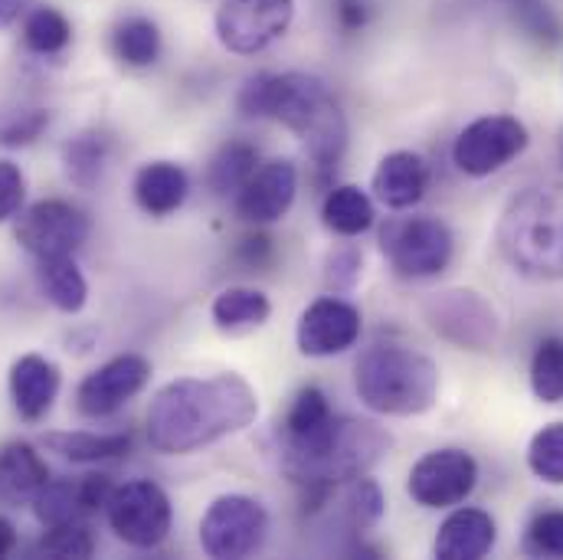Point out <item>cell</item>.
<instances>
[{"label": "cell", "instance_id": "35", "mask_svg": "<svg viewBox=\"0 0 563 560\" xmlns=\"http://www.w3.org/2000/svg\"><path fill=\"white\" fill-rule=\"evenodd\" d=\"M528 551L541 558H563V512H541L528 525Z\"/></svg>", "mask_w": 563, "mask_h": 560}, {"label": "cell", "instance_id": "2", "mask_svg": "<svg viewBox=\"0 0 563 560\" xmlns=\"http://www.w3.org/2000/svg\"><path fill=\"white\" fill-rule=\"evenodd\" d=\"M243 116L273 119L305 141L318 167H334L347 151V119L324 79L311 73H266L243 86Z\"/></svg>", "mask_w": 563, "mask_h": 560}, {"label": "cell", "instance_id": "33", "mask_svg": "<svg viewBox=\"0 0 563 560\" xmlns=\"http://www.w3.org/2000/svg\"><path fill=\"white\" fill-rule=\"evenodd\" d=\"M63 161H66V174L73 184H79L82 190L96 187L99 174H102V161H106V144L96 135H79L63 147Z\"/></svg>", "mask_w": 563, "mask_h": 560}, {"label": "cell", "instance_id": "32", "mask_svg": "<svg viewBox=\"0 0 563 560\" xmlns=\"http://www.w3.org/2000/svg\"><path fill=\"white\" fill-rule=\"evenodd\" d=\"M528 469L548 485H563V422H548L531 436Z\"/></svg>", "mask_w": 563, "mask_h": 560}, {"label": "cell", "instance_id": "29", "mask_svg": "<svg viewBox=\"0 0 563 560\" xmlns=\"http://www.w3.org/2000/svg\"><path fill=\"white\" fill-rule=\"evenodd\" d=\"M69 40H73V26L53 7H36L23 23V43H26V50L40 53V56L63 53L69 46Z\"/></svg>", "mask_w": 563, "mask_h": 560}, {"label": "cell", "instance_id": "13", "mask_svg": "<svg viewBox=\"0 0 563 560\" xmlns=\"http://www.w3.org/2000/svg\"><path fill=\"white\" fill-rule=\"evenodd\" d=\"M151 381V364L141 354H119L106 364H99L92 374L82 377L76 387V410L89 420H102L119 414L132 397Z\"/></svg>", "mask_w": 563, "mask_h": 560}, {"label": "cell", "instance_id": "4", "mask_svg": "<svg viewBox=\"0 0 563 560\" xmlns=\"http://www.w3.org/2000/svg\"><path fill=\"white\" fill-rule=\"evenodd\" d=\"M354 391L361 404L384 417H420L435 407L439 367L404 344H374L354 364Z\"/></svg>", "mask_w": 563, "mask_h": 560}, {"label": "cell", "instance_id": "10", "mask_svg": "<svg viewBox=\"0 0 563 560\" xmlns=\"http://www.w3.org/2000/svg\"><path fill=\"white\" fill-rule=\"evenodd\" d=\"M531 135L515 116H485L459 132L452 144V161L468 177H492L525 154Z\"/></svg>", "mask_w": 563, "mask_h": 560}, {"label": "cell", "instance_id": "19", "mask_svg": "<svg viewBox=\"0 0 563 560\" xmlns=\"http://www.w3.org/2000/svg\"><path fill=\"white\" fill-rule=\"evenodd\" d=\"M46 482H49V469H46V459L36 452V446L13 439L0 449V502L3 505L10 508L33 505Z\"/></svg>", "mask_w": 563, "mask_h": 560}, {"label": "cell", "instance_id": "26", "mask_svg": "<svg viewBox=\"0 0 563 560\" xmlns=\"http://www.w3.org/2000/svg\"><path fill=\"white\" fill-rule=\"evenodd\" d=\"M112 50L125 66L144 69L161 56V30L147 17H129L112 33Z\"/></svg>", "mask_w": 563, "mask_h": 560}, {"label": "cell", "instance_id": "40", "mask_svg": "<svg viewBox=\"0 0 563 560\" xmlns=\"http://www.w3.org/2000/svg\"><path fill=\"white\" fill-rule=\"evenodd\" d=\"M13 545H16V531L7 518H0V558H7L13 551Z\"/></svg>", "mask_w": 563, "mask_h": 560}, {"label": "cell", "instance_id": "31", "mask_svg": "<svg viewBox=\"0 0 563 560\" xmlns=\"http://www.w3.org/2000/svg\"><path fill=\"white\" fill-rule=\"evenodd\" d=\"M96 551V538H92V528L76 518V521H59V525H49L46 535L40 538L36 545V554L43 558H92Z\"/></svg>", "mask_w": 563, "mask_h": 560}, {"label": "cell", "instance_id": "5", "mask_svg": "<svg viewBox=\"0 0 563 560\" xmlns=\"http://www.w3.org/2000/svg\"><path fill=\"white\" fill-rule=\"evenodd\" d=\"M380 253L404 279H432L449 270L455 256V237L445 220L432 213L390 217L380 227Z\"/></svg>", "mask_w": 563, "mask_h": 560}, {"label": "cell", "instance_id": "25", "mask_svg": "<svg viewBox=\"0 0 563 560\" xmlns=\"http://www.w3.org/2000/svg\"><path fill=\"white\" fill-rule=\"evenodd\" d=\"M269 315H273V301L260 288H223L210 305L213 325L227 334L253 331V328L266 325Z\"/></svg>", "mask_w": 563, "mask_h": 560}, {"label": "cell", "instance_id": "30", "mask_svg": "<svg viewBox=\"0 0 563 560\" xmlns=\"http://www.w3.org/2000/svg\"><path fill=\"white\" fill-rule=\"evenodd\" d=\"M531 391L541 404H563V341L548 338L531 358Z\"/></svg>", "mask_w": 563, "mask_h": 560}, {"label": "cell", "instance_id": "3", "mask_svg": "<svg viewBox=\"0 0 563 560\" xmlns=\"http://www.w3.org/2000/svg\"><path fill=\"white\" fill-rule=\"evenodd\" d=\"M495 243L501 260L525 279H563V184L518 190L498 217Z\"/></svg>", "mask_w": 563, "mask_h": 560}, {"label": "cell", "instance_id": "20", "mask_svg": "<svg viewBox=\"0 0 563 560\" xmlns=\"http://www.w3.org/2000/svg\"><path fill=\"white\" fill-rule=\"evenodd\" d=\"M135 204L147 217H170L190 194V177L174 161H147L135 174Z\"/></svg>", "mask_w": 563, "mask_h": 560}, {"label": "cell", "instance_id": "41", "mask_svg": "<svg viewBox=\"0 0 563 560\" xmlns=\"http://www.w3.org/2000/svg\"><path fill=\"white\" fill-rule=\"evenodd\" d=\"M20 10H23V0H0V30L10 26L20 17Z\"/></svg>", "mask_w": 563, "mask_h": 560}, {"label": "cell", "instance_id": "8", "mask_svg": "<svg viewBox=\"0 0 563 560\" xmlns=\"http://www.w3.org/2000/svg\"><path fill=\"white\" fill-rule=\"evenodd\" d=\"M295 20V0H223L213 17V30L223 50L236 56H256L288 33Z\"/></svg>", "mask_w": 563, "mask_h": 560}, {"label": "cell", "instance_id": "24", "mask_svg": "<svg viewBox=\"0 0 563 560\" xmlns=\"http://www.w3.org/2000/svg\"><path fill=\"white\" fill-rule=\"evenodd\" d=\"M374 200L357 187V184H338L328 190L324 204H321V220L331 233L354 240L361 233H367L374 227Z\"/></svg>", "mask_w": 563, "mask_h": 560}, {"label": "cell", "instance_id": "1", "mask_svg": "<svg viewBox=\"0 0 563 560\" xmlns=\"http://www.w3.org/2000/svg\"><path fill=\"white\" fill-rule=\"evenodd\" d=\"M260 417V397L240 374L177 377L147 407V442L161 455H187L223 436L243 432Z\"/></svg>", "mask_w": 563, "mask_h": 560}, {"label": "cell", "instance_id": "28", "mask_svg": "<svg viewBox=\"0 0 563 560\" xmlns=\"http://www.w3.org/2000/svg\"><path fill=\"white\" fill-rule=\"evenodd\" d=\"M33 515L43 528L59 525V521H76L86 518V505H82V492H79V479H49L43 485V492L33 502Z\"/></svg>", "mask_w": 563, "mask_h": 560}, {"label": "cell", "instance_id": "9", "mask_svg": "<svg viewBox=\"0 0 563 560\" xmlns=\"http://www.w3.org/2000/svg\"><path fill=\"white\" fill-rule=\"evenodd\" d=\"M89 233H92L89 217L66 200H36L26 210H20L13 223L16 243L33 260L76 256V250L86 246Z\"/></svg>", "mask_w": 563, "mask_h": 560}, {"label": "cell", "instance_id": "14", "mask_svg": "<svg viewBox=\"0 0 563 560\" xmlns=\"http://www.w3.org/2000/svg\"><path fill=\"white\" fill-rule=\"evenodd\" d=\"M361 311L344 301V298H318L311 301L301 318H298V351L305 358H334V354H344L347 348L357 344L361 338Z\"/></svg>", "mask_w": 563, "mask_h": 560}, {"label": "cell", "instance_id": "22", "mask_svg": "<svg viewBox=\"0 0 563 560\" xmlns=\"http://www.w3.org/2000/svg\"><path fill=\"white\" fill-rule=\"evenodd\" d=\"M46 449L66 462L99 465L132 452V432H92V429H59L46 432Z\"/></svg>", "mask_w": 563, "mask_h": 560}, {"label": "cell", "instance_id": "15", "mask_svg": "<svg viewBox=\"0 0 563 560\" xmlns=\"http://www.w3.org/2000/svg\"><path fill=\"white\" fill-rule=\"evenodd\" d=\"M298 194V167L285 157L260 164L250 180L236 190V213L246 223L269 227L291 210Z\"/></svg>", "mask_w": 563, "mask_h": 560}, {"label": "cell", "instance_id": "23", "mask_svg": "<svg viewBox=\"0 0 563 560\" xmlns=\"http://www.w3.org/2000/svg\"><path fill=\"white\" fill-rule=\"evenodd\" d=\"M36 279L49 305L63 315H79L89 301V282L73 256L36 260Z\"/></svg>", "mask_w": 563, "mask_h": 560}, {"label": "cell", "instance_id": "39", "mask_svg": "<svg viewBox=\"0 0 563 560\" xmlns=\"http://www.w3.org/2000/svg\"><path fill=\"white\" fill-rule=\"evenodd\" d=\"M334 17H338L341 30L357 33V30L367 26L371 10H367V0H334Z\"/></svg>", "mask_w": 563, "mask_h": 560}, {"label": "cell", "instance_id": "34", "mask_svg": "<svg viewBox=\"0 0 563 560\" xmlns=\"http://www.w3.org/2000/svg\"><path fill=\"white\" fill-rule=\"evenodd\" d=\"M384 492L374 479L357 475L347 482V518L354 525V531H371L380 518H384Z\"/></svg>", "mask_w": 563, "mask_h": 560}, {"label": "cell", "instance_id": "12", "mask_svg": "<svg viewBox=\"0 0 563 560\" xmlns=\"http://www.w3.org/2000/svg\"><path fill=\"white\" fill-rule=\"evenodd\" d=\"M429 325L452 344L468 351H485L498 338V311L468 288H449L426 301Z\"/></svg>", "mask_w": 563, "mask_h": 560}, {"label": "cell", "instance_id": "16", "mask_svg": "<svg viewBox=\"0 0 563 560\" xmlns=\"http://www.w3.org/2000/svg\"><path fill=\"white\" fill-rule=\"evenodd\" d=\"M7 384H10V400H13V410L20 414V420L40 422L53 410V404L59 397L63 374L43 354H20L10 364Z\"/></svg>", "mask_w": 563, "mask_h": 560}, {"label": "cell", "instance_id": "38", "mask_svg": "<svg viewBox=\"0 0 563 560\" xmlns=\"http://www.w3.org/2000/svg\"><path fill=\"white\" fill-rule=\"evenodd\" d=\"M46 125H49V112H43V109H30V112L10 116L0 125V144H30Z\"/></svg>", "mask_w": 563, "mask_h": 560}, {"label": "cell", "instance_id": "27", "mask_svg": "<svg viewBox=\"0 0 563 560\" xmlns=\"http://www.w3.org/2000/svg\"><path fill=\"white\" fill-rule=\"evenodd\" d=\"M256 167H260V151L246 141H233V144L220 147V154L213 157V164L207 171V180H210L213 194L227 197V194H236Z\"/></svg>", "mask_w": 563, "mask_h": 560}, {"label": "cell", "instance_id": "18", "mask_svg": "<svg viewBox=\"0 0 563 560\" xmlns=\"http://www.w3.org/2000/svg\"><path fill=\"white\" fill-rule=\"evenodd\" d=\"M498 541V525L485 508H455L432 541L439 560H482Z\"/></svg>", "mask_w": 563, "mask_h": 560}, {"label": "cell", "instance_id": "11", "mask_svg": "<svg viewBox=\"0 0 563 560\" xmlns=\"http://www.w3.org/2000/svg\"><path fill=\"white\" fill-rule=\"evenodd\" d=\"M478 485V462L472 452L445 446L426 452L420 462L410 469L407 492L420 508H455L462 505Z\"/></svg>", "mask_w": 563, "mask_h": 560}, {"label": "cell", "instance_id": "37", "mask_svg": "<svg viewBox=\"0 0 563 560\" xmlns=\"http://www.w3.org/2000/svg\"><path fill=\"white\" fill-rule=\"evenodd\" d=\"M361 266H364V256L354 250V246H341L328 256V285L334 292H347L354 288L361 279Z\"/></svg>", "mask_w": 563, "mask_h": 560}, {"label": "cell", "instance_id": "17", "mask_svg": "<svg viewBox=\"0 0 563 560\" xmlns=\"http://www.w3.org/2000/svg\"><path fill=\"white\" fill-rule=\"evenodd\" d=\"M371 190L384 207L410 210L429 190V164L417 151H390L380 157L374 180H371Z\"/></svg>", "mask_w": 563, "mask_h": 560}, {"label": "cell", "instance_id": "21", "mask_svg": "<svg viewBox=\"0 0 563 560\" xmlns=\"http://www.w3.org/2000/svg\"><path fill=\"white\" fill-rule=\"evenodd\" d=\"M334 426L328 397L318 387H301L285 414V455H301L318 449Z\"/></svg>", "mask_w": 563, "mask_h": 560}, {"label": "cell", "instance_id": "36", "mask_svg": "<svg viewBox=\"0 0 563 560\" xmlns=\"http://www.w3.org/2000/svg\"><path fill=\"white\" fill-rule=\"evenodd\" d=\"M23 197H26V177H23L20 164L0 161V223H7L20 213Z\"/></svg>", "mask_w": 563, "mask_h": 560}, {"label": "cell", "instance_id": "7", "mask_svg": "<svg viewBox=\"0 0 563 560\" xmlns=\"http://www.w3.org/2000/svg\"><path fill=\"white\" fill-rule=\"evenodd\" d=\"M269 535V515L263 502L250 495H220L200 518V548L217 560L256 554Z\"/></svg>", "mask_w": 563, "mask_h": 560}, {"label": "cell", "instance_id": "6", "mask_svg": "<svg viewBox=\"0 0 563 560\" xmlns=\"http://www.w3.org/2000/svg\"><path fill=\"white\" fill-rule=\"evenodd\" d=\"M102 512H106V521L115 531V538L139 551H151V548L164 545L170 535V525H174L170 498L151 479L115 485Z\"/></svg>", "mask_w": 563, "mask_h": 560}]
</instances>
